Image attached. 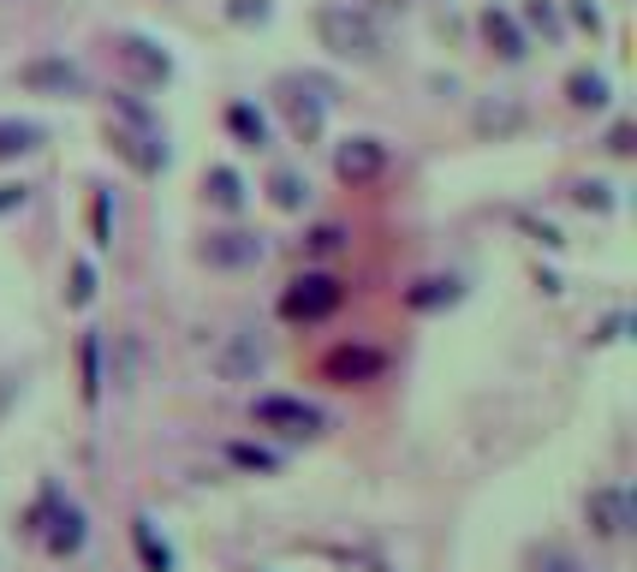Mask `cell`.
Returning <instances> with one entry per match:
<instances>
[{
	"label": "cell",
	"mask_w": 637,
	"mask_h": 572,
	"mask_svg": "<svg viewBox=\"0 0 637 572\" xmlns=\"http://www.w3.org/2000/svg\"><path fill=\"white\" fill-rule=\"evenodd\" d=\"M381 168H388V144H381V137H346V144L334 149L340 185H369V180H381Z\"/></svg>",
	"instance_id": "obj_11"
},
{
	"label": "cell",
	"mask_w": 637,
	"mask_h": 572,
	"mask_svg": "<svg viewBox=\"0 0 637 572\" xmlns=\"http://www.w3.org/2000/svg\"><path fill=\"white\" fill-rule=\"evenodd\" d=\"M572 197H578L584 209H596V215L614 209V197H608V185H602V180H578V185H572Z\"/></svg>",
	"instance_id": "obj_27"
},
{
	"label": "cell",
	"mask_w": 637,
	"mask_h": 572,
	"mask_svg": "<svg viewBox=\"0 0 637 572\" xmlns=\"http://www.w3.org/2000/svg\"><path fill=\"white\" fill-rule=\"evenodd\" d=\"M42 125L36 120H0V161H19L30 156V149H42Z\"/></svg>",
	"instance_id": "obj_17"
},
{
	"label": "cell",
	"mask_w": 637,
	"mask_h": 572,
	"mask_svg": "<svg viewBox=\"0 0 637 572\" xmlns=\"http://www.w3.org/2000/svg\"><path fill=\"white\" fill-rule=\"evenodd\" d=\"M84 537H90V519H84L78 501H66V495H54V507H48L42 531H36V543H42L54 561H66V555L84 549Z\"/></svg>",
	"instance_id": "obj_7"
},
{
	"label": "cell",
	"mask_w": 637,
	"mask_h": 572,
	"mask_svg": "<svg viewBox=\"0 0 637 572\" xmlns=\"http://www.w3.org/2000/svg\"><path fill=\"white\" fill-rule=\"evenodd\" d=\"M340 299H346V287L334 281V275H298L286 292H280V316L286 322H328V316L340 311Z\"/></svg>",
	"instance_id": "obj_4"
},
{
	"label": "cell",
	"mask_w": 637,
	"mask_h": 572,
	"mask_svg": "<svg viewBox=\"0 0 637 572\" xmlns=\"http://www.w3.org/2000/svg\"><path fill=\"white\" fill-rule=\"evenodd\" d=\"M96 299V269L90 263H72V287H66V304L72 311H84V304Z\"/></svg>",
	"instance_id": "obj_26"
},
{
	"label": "cell",
	"mask_w": 637,
	"mask_h": 572,
	"mask_svg": "<svg viewBox=\"0 0 637 572\" xmlns=\"http://www.w3.org/2000/svg\"><path fill=\"white\" fill-rule=\"evenodd\" d=\"M19 203H24V185H0V215L19 209Z\"/></svg>",
	"instance_id": "obj_34"
},
{
	"label": "cell",
	"mask_w": 637,
	"mask_h": 572,
	"mask_svg": "<svg viewBox=\"0 0 637 572\" xmlns=\"http://www.w3.org/2000/svg\"><path fill=\"white\" fill-rule=\"evenodd\" d=\"M537 572H578V561H572V555H560V549H542L537 555Z\"/></svg>",
	"instance_id": "obj_31"
},
{
	"label": "cell",
	"mask_w": 637,
	"mask_h": 572,
	"mask_svg": "<svg viewBox=\"0 0 637 572\" xmlns=\"http://www.w3.org/2000/svg\"><path fill=\"white\" fill-rule=\"evenodd\" d=\"M78 393H84V405H101V381H108V376H101V340L96 334H84L78 340Z\"/></svg>",
	"instance_id": "obj_20"
},
{
	"label": "cell",
	"mask_w": 637,
	"mask_h": 572,
	"mask_svg": "<svg viewBox=\"0 0 637 572\" xmlns=\"http://www.w3.org/2000/svg\"><path fill=\"white\" fill-rule=\"evenodd\" d=\"M316 36H322V48L340 60H358V66L381 60V24L369 19L364 7H352V0H328V7L316 12Z\"/></svg>",
	"instance_id": "obj_1"
},
{
	"label": "cell",
	"mask_w": 637,
	"mask_h": 572,
	"mask_svg": "<svg viewBox=\"0 0 637 572\" xmlns=\"http://www.w3.org/2000/svg\"><path fill=\"white\" fill-rule=\"evenodd\" d=\"M113 60H120V72L132 84H144V90H161V84L173 78V54L161 42H149V36H137V31L113 36Z\"/></svg>",
	"instance_id": "obj_5"
},
{
	"label": "cell",
	"mask_w": 637,
	"mask_h": 572,
	"mask_svg": "<svg viewBox=\"0 0 637 572\" xmlns=\"http://www.w3.org/2000/svg\"><path fill=\"white\" fill-rule=\"evenodd\" d=\"M584 519H590V531L602 543L626 537L632 531V495L620 489V483H602V489H590V501H584Z\"/></svg>",
	"instance_id": "obj_10"
},
{
	"label": "cell",
	"mask_w": 637,
	"mask_h": 572,
	"mask_svg": "<svg viewBox=\"0 0 637 572\" xmlns=\"http://www.w3.org/2000/svg\"><path fill=\"white\" fill-rule=\"evenodd\" d=\"M226 132H233L245 149H262V144H269V120H262L250 101H233V108H226Z\"/></svg>",
	"instance_id": "obj_19"
},
{
	"label": "cell",
	"mask_w": 637,
	"mask_h": 572,
	"mask_svg": "<svg viewBox=\"0 0 637 572\" xmlns=\"http://www.w3.org/2000/svg\"><path fill=\"white\" fill-rule=\"evenodd\" d=\"M250 417H257V429H274V436H292V441L322 429V412L292 400V393H262V400L250 405Z\"/></svg>",
	"instance_id": "obj_6"
},
{
	"label": "cell",
	"mask_w": 637,
	"mask_h": 572,
	"mask_svg": "<svg viewBox=\"0 0 637 572\" xmlns=\"http://www.w3.org/2000/svg\"><path fill=\"white\" fill-rule=\"evenodd\" d=\"M458 299V281H417L412 292H405V304H412V311H441V304H453Z\"/></svg>",
	"instance_id": "obj_23"
},
{
	"label": "cell",
	"mask_w": 637,
	"mask_h": 572,
	"mask_svg": "<svg viewBox=\"0 0 637 572\" xmlns=\"http://www.w3.org/2000/svg\"><path fill=\"white\" fill-rule=\"evenodd\" d=\"M269 203H274V209H286V215H298L304 203H310V185H304V173L274 168V180H269Z\"/></svg>",
	"instance_id": "obj_21"
},
{
	"label": "cell",
	"mask_w": 637,
	"mask_h": 572,
	"mask_svg": "<svg viewBox=\"0 0 637 572\" xmlns=\"http://www.w3.org/2000/svg\"><path fill=\"white\" fill-rule=\"evenodd\" d=\"M262 251H269V245H262L257 233H238V227H226V233H209V239H203L197 257L209 263V269H257Z\"/></svg>",
	"instance_id": "obj_12"
},
{
	"label": "cell",
	"mask_w": 637,
	"mask_h": 572,
	"mask_svg": "<svg viewBox=\"0 0 637 572\" xmlns=\"http://www.w3.org/2000/svg\"><path fill=\"white\" fill-rule=\"evenodd\" d=\"M274 101H280V113H286L292 137H298V144H316V137H322V120H328V101H334V84L316 78V72H286V78L274 84Z\"/></svg>",
	"instance_id": "obj_3"
},
{
	"label": "cell",
	"mask_w": 637,
	"mask_h": 572,
	"mask_svg": "<svg viewBox=\"0 0 637 572\" xmlns=\"http://www.w3.org/2000/svg\"><path fill=\"white\" fill-rule=\"evenodd\" d=\"M632 137H637V132H632L626 120H620L614 132H608V156H632Z\"/></svg>",
	"instance_id": "obj_32"
},
{
	"label": "cell",
	"mask_w": 637,
	"mask_h": 572,
	"mask_svg": "<svg viewBox=\"0 0 637 572\" xmlns=\"http://www.w3.org/2000/svg\"><path fill=\"white\" fill-rule=\"evenodd\" d=\"M90 221H96V245H113V215H108V197L90 203Z\"/></svg>",
	"instance_id": "obj_30"
},
{
	"label": "cell",
	"mask_w": 637,
	"mask_h": 572,
	"mask_svg": "<svg viewBox=\"0 0 637 572\" xmlns=\"http://www.w3.org/2000/svg\"><path fill=\"white\" fill-rule=\"evenodd\" d=\"M19 84L36 96H84V66H72L60 54H42V60H24L19 66Z\"/></svg>",
	"instance_id": "obj_9"
},
{
	"label": "cell",
	"mask_w": 637,
	"mask_h": 572,
	"mask_svg": "<svg viewBox=\"0 0 637 572\" xmlns=\"http://www.w3.org/2000/svg\"><path fill=\"white\" fill-rule=\"evenodd\" d=\"M233 24H269V0H226Z\"/></svg>",
	"instance_id": "obj_29"
},
{
	"label": "cell",
	"mask_w": 637,
	"mask_h": 572,
	"mask_svg": "<svg viewBox=\"0 0 637 572\" xmlns=\"http://www.w3.org/2000/svg\"><path fill=\"white\" fill-rule=\"evenodd\" d=\"M566 101L572 108H608V78L602 72H590V66H578L566 78Z\"/></svg>",
	"instance_id": "obj_22"
},
{
	"label": "cell",
	"mask_w": 637,
	"mask_h": 572,
	"mask_svg": "<svg viewBox=\"0 0 637 572\" xmlns=\"http://www.w3.org/2000/svg\"><path fill=\"white\" fill-rule=\"evenodd\" d=\"M7 393H12V376H0V405H7Z\"/></svg>",
	"instance_id": "obj_35"
},
{
	"label": "cell",
	"mask_w": 637,
	"mask_h": 572,
	"mask_svg": "<svg viewBox=\"0 0 637 572\" xmlns=\"http://www.w3.org/2000/svg\"><path fill=\"white\" fill-rule=\"evenodd\" d=\"M132 543H137V561H144V572H173V549H168V537H156V519L137 513L132 519Z\"/></svg>",
	"instance_id": "obj_16"
},
{
	"label": "cell",
	"mask_w": 637,
	"mask_h": 572,
	"mask_svg": "<svg viewBox=\"0 0 637 572\" xmlns=\"http://www.w3.org/2000/svg\"><path fill=\"white\" fill-rule=\"evenodd\" d=\"M572 19H578V24H584V31H590V36H596V31H602V12H596V7H590V0H572Z\"/></svg>",
	"instance_id": "obj_33"
},
{
	"label": "cell",
	"mask_w": 637,
	"mask_h": 572,
	"mask_svg": "<svg viewBox=\"0 0 637 572\" xmlns=\"http://www.w3.org/2000/svg\"><path fill=\"white\" fill-rule=\"evenodd\" d=\"M226 460H233L238 472H280V453L250 448V441H233V448H226Z\"/></svg>",
	"instance_id": "obj_24"
},
{
	"label": "cell",
	"mask_w": 637,
	"mask_h": 572,
	"mask_svg": "<svg viewBox=\"0 0 637 572\" xmlns=\"http://www.w3.org/2000/svg\"><path fill=\"white\" fill-rule=\"evenodd\" d=\"M477 132L482 137H513V132H525V108L518 101H506V96H494V101H477Z\"/></svg>",
	"instance_id": "obj_14"
},
{
	"label": "cell",
	"mask_w": 637,
	"mask_h": 572,
	"mask_svg": "<svg viewBox=\"0 0 637 572\" xmlns=\"http://www.w3.org/2000/svg\"><path fill=\"white\" fill-rule=\"evenodd\" d=\"M203 197H209L215 209L233 215V209H245V180H238L233 168H209V173H203Z\"/></svg>",
	"instance_id": "obj_18"
},
{
	"label": "cell",
	"mask_w": 637,
	"mask_h": 572,
	"mask_svg": "<svg viewBox=\"0 0 637 572\" xmlns=\"http://www.w3.org/2000/svg\"><path fill=\"white\" fill-rule=\"evenodd\" d=\"M304 251H310V257H340V251H346V227H316L310 239H304Z\"/></svg>",
	"instance_id": "obj_25"
},
{
	"label": "cell",
	"mask_w": 637,
	"mask_h": 572,
	"mask_svg": "<svg viewBox=\"0 0 637 572\" xmlns=\"http://www.w3.org/2000/svg\"><path fill=\"white\" fill-rule=\"evenodd\" d=\"M262 364H269V340L250 334V328L226 334V346L215 352V376H221V381H257Z\"/></svg>",
	"instance_id": "obj_8"
},
{
	"label": "cell",
	"mask_w": 637,
	"mask_h": 572,
	"mask_svg": "<svg viewBox=\"0 0 637 572\" xmlns=\"http://www.w3.org/2000/svg\"><path fill=\"white\" fill-rule=\"evenodd\" d=\"M108 144H113V156H120L132 173H144V180L168 168V144H161V125L149 120L137 101H120V120L108 125Z\"/></svg>",
	"instance_id": "obj_2"
},
{
	"label": "cell",
	"mask_w": 637,
	"mask_h": 572,
	"mask_svg": "<svg viewBox=\"0 0 637 572\" xmlns=\"http://www.w3.org/2000/svg\"><path fill=\"white\" fill-rule=\"evenodd\" d=\"M525 19H530V31H542V36H548V42L560 36V12L548 7V0H530V7H525Z\"/></svg>",
	"instance_id": "obj_28"
},
{
	"label": "cell",
	"mask_w": 637,
	"mask_h": 572,
	"mask_svg": "<svg viewBox=\"0 0 637 572\" xmlns=\"http://www.w3.org/2000/svg\"><path fill=\"white\" fill-rule=\"evenodd\" d=\"M482 36H489V48H494L501 60H525V31H518L513 12L489 7V12H482Z\"/></svg>",
	"instance_id": "obj_15"
},
{
	"label": "cell",
	"mask_w": 637,
	"mask_h": 572,
	"mask_svg": "<svg viewBox=\"0 0 637 572\" xmlns=\"http://www.w3.org/2000/svg\"><path fill=\"white\" fill-rule=\"evenodd\" d=\"M322 376L340 381V388H352V381H376L381 376V352L376 346H334L322 358Z\"/></svg>",
	"instance_id": "obj_13"
}]
</instances>
